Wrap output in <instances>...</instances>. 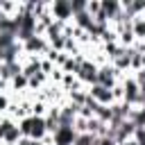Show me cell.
Here are the masks:
<instances>
[{"label":"cell","instance_id":"obj_1","mask_svg":"<svg viewBox=\"0 0 145 145\" xmlns=\"http://www.w3.org/2000/svg\"><path fill=\"white\" fill-rule=\"evenodd\" d=\"M54 18H59V23H66L70 16H72V0H54L50 5Z\"/></svg>","mask_w":145,"mask_h":145},{"label":"cell","instance_id":"obj_2","mask_svg":"<svg viewBox=\"0 0 145 145\" xmlns=\"http://www.w3.org/2000/svg\"><path fill=\"white\" fill-rule=\"evenodd\" d=\"M116 75H118V70L113 66H102V68H97V82L95 84H100V86L111 91L116 86Z\"/></svg>","mask_w":145,"mask_h":145},{"label":"cell","instance_id":"obj_3","mask_svg":"<svg viewBox=\"0 0 145 145\" xmlns=\"http://www.w3.org/2000/svg\"><path fill=\"white\" fill-rule=\"evenodd\" d=\"M75 77L82 79L84 84H95L97 82V66L91 63V61H82V66H79V70H77Z\"/></svg>","mask_w":145,"mask_h":145},{"label":"cell","instance_id":"obj_4","mask_svg":"<svg viewBox=\"0 0 145 145\" xmlns=\"http://www.w3.org/2000/svg\"><path fill=\"white\" fill-rule=\"evenodd\" d=\"M75 129L72 127H59L54 134H52V140H54V145H72L75 143Z\"/></svg>","mask_w":145,"mask_h":145},{"label":"cell","instance_id":"obj_5","mask_svg":"<svg viewBox=\"0 0 145 145\" xmlns=\"http://www.w3.org/2000/svg\"><path fill=\"white\" fill-rule=\"evenodd\" d=\"M25 50H27V52H39V54H41V52H45V50H48V39H45V36L34 34L32 39H27V41H25Z\"/></svg>","mask_w":145,"mask_h":145},{"label":"cell","instance_id":"obj_6","mask_svg":"<svg viewBox=\"0 0 145 145\" xmlns=\"http://www.w3.org/2000/svg\"><path fill=\"white\" fill-rule=\"evenodd\" d=\"M11 84H14L16 88H25V86H27V77H25V75L20 72V75H16V77L11 79Z\"/></svg>","mask_w":145,"mask_h":145},{"label":"cell","instance_id":"obj_7","mask_svg":"<svg viewBox=\"0 0 145 145\" xmlns=\"http://www.w3.org/2000/svg\"><path fill=\"white\" fill-rule=\"evenodd\" d=\"M5 109H9V100L5 95H0V111H5Z\"/></svg>","mask_w":145,"mask_h":145},{"label":"cell","instance_id":"obj_8","mask_svg":"<svg viewBox=\"0 0 145 145\" xmlns=\"http://www.w3.org/2000/svg\"><path fill=\"white\" fill-rule=\"evenodd\" d=\"M143 129H145V127H143Z\"/></svg>","mask_w":145,"mask_h":145}]
</instances>
